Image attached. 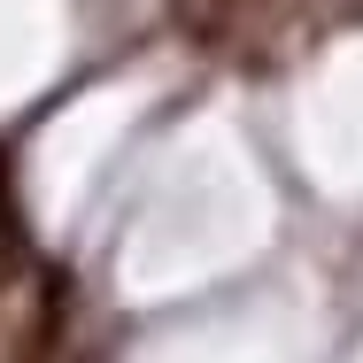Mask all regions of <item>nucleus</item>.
Masks as SVG:
<instances>
[{
  "label": "nucleus",
  "mask_w": 363,
  "mask_h": 363,
  "mask_svg": "<svg viewBox=\"0 0 363 363\" xmlns=\"http://www.w3.org/2000/svg\"><path fill=\"white\" fill-rule=\"evenodd\" d=\"M62 317H70V271H47V279H39V309H31V325H23V348H16V363H47V356H55Z\"/></svg>",
  "instance_id": "1"
},
{
  "label": "nucleus",
  "mask_w": 363,
  "mask_h": 363,
  "mask_svg": "<svg viewBox=\"0 0 363 363\" xmlns=\"http://www.w3.org/2000/svg\"><path fill=\"white\" fill-rule=\"evenodd\" d=\"M0 240H8V255H23V209H16V170H8V155H0Z\"/></svg>",
  "instance_id": "2"
}]
</instances>
